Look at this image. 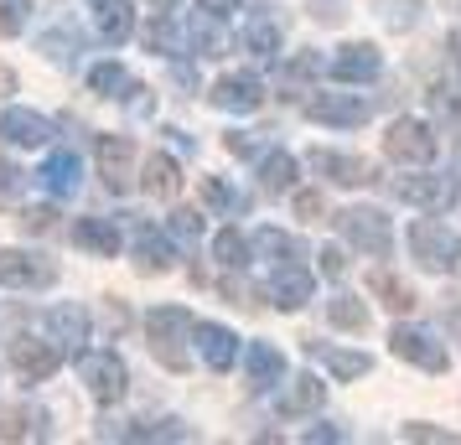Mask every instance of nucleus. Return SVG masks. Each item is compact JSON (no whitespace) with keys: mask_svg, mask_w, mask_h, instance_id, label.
<instances>
[{"mask_svg":"<svg viewBox=\"0 0 461 445\" xmlns=\"http://www.w3.org/2000/svg\"><path fill=\"white\" fill-rule=\"evenodd\" d=\"M404 441H430V445H456V435H446L436 424H404Z\"/></svg>","mask_w":461,"mask_h":445,"instance_id":"45","label":"nucleus"},{"mask_svg":"<svg viewBox=\"0 0 461 445\" xmlns=\"http://www.w3.org/2000/svg\"><path fill=\"white\" fill-rule=\"evenodd\" d=\"M146 42H150V52H167V47H176V26H171V22H150L146 26Z\"/></svg>","mask_w":461,"mask_h":445,"instance_id":"44","label":"nucleus"},{"mask_svg":"<svg viewBox=\"0 0 461 445\" xmlns=\"http://www.w3.org/2000/svg\"><path fill=\"white\" fill-rule=\"evenodd\" d=\"M42 58H52V63H73V37H68V31L42 37Z\"/></svg>","mask_w":461,"mask_h":445,"instance_id":"41","label":"nucleus"},{"mask_svg":"<svg viewBox=\"0 0 461 445\" xmlns=\"http://www.w3.org/2000/svg\"><path fill=\"white\" fill-rule=\"evenodd\" d=\"M146 191L156 197V202H171V197L182 191V166L171 161L167 150H156V156L146 161Z\"/></svg>","mask_w":461,"mask_h":445,"instance_id":"23","label":"nucleus"},{"mask_svg":"<svg viewBox=\"0 0 461 445\" xmlns=\"http://www.w3.org/2000/svg\"><path fill=\"white\" fill-rule=\"evenodd\" d=\"M135 259H140V270H146V275H161V270H171V264H176L171 244L156 234V228H140V234H135Z\"/></svg>","mask_w":461,"mask_h":445,"instance_id":"27","label":"nucleus"},{"mask_svg":"<svg viewBox=\"0 0 461 445\" xmlns=\"http://www.w3.org/2000/svg\"><path fill=\"white\" fill-rule=\"evenodd\" d=\"M456 182H461V166H456Z\"/></svg>","mask_w":461,"mask_h":445,"instance_id":"55","label":"nucleus"},{"mask_svg":"<svg viewBox=\"0 0 461 445\" xmlns=\"http://www.w3.org/2000/svg\"><path fill=\"white\" fill-rule=\"evenodd\" d=\"M94 26H99L104 42H130V31H135L130 0H94Z\"/></svg>","mask_w":461,"mask_h":445,"instance_id":"22","label":"nucleus"},{"mask_svg":"<svg viewBox=\"0 0 461 445\" xmlns=\"http://www.w3.org/2000/svg\"><path fill=\"white\" fill-rule=\"evenodd\" d=\"M125 435H130V441H192V430H187V424H176V420H161V424H130Z\"/></svg>","mask_w":461,"mask_h":445,"instance_id":"35","label":"nucleus"},{"mask_svg":"<svg viewBox=\"0 0 461 445\" xmlns=\"http://www.w3.org/2000/svg\"><path fill=\"white\" fill-rule=\"evenodd\" d=\"M212 259H218L223 270H244V264H249V244H244V234H239V228H223V234L212 238Z\"/></svg>","mask_w":461,"mask_h":445,"instance_id":"31","label":"nucleus"},{"mask_svg":"<svg viewBox=\"0 0 461 445\" xmlns=\"http://www.w3.org/2000/svg\"><path fill=\"white\" fill-rule=\"evenodd\" d=\"M321 212H327V202L316 191H295V218L301 223H321Z\"/></svg>","mask_w":461,"mask_h":445,"instance_id":"42","label":"nucleus"},{"mask_svg":"<svg viewBox=\"0 0 461 445\" xmlns=\"http://www.w3.org/2000/svg\"><path fill=\"white\" fill-rule=\"evenodd\" d=\"M312 290H316V280H312V270H301V259H295V264L285 259L270 280V296H275L280 311H301V306L312 300Z\"/></svg>","mask_w":461,"mask_h":445,"instance_id":"13","label":"nucleus"},{"mask_svg":"<svg viewBox=\"0 0 461 445\" xmlns=\"http://www.w3.org/2000/svg\"><path fill=\"white\" fill-rule=\"evenodd\" d=\"M306 114H312L316 125L357 129V125H368L374 104H368V99H348V93H312V99H306Z\"/></svg>","mask_w":461,"mask_h":445,"instance_id":"9","label":"nucleus"},{"mask_svg":"<svg viewBox=\"0 0 461 445\" xmlns=\"http://www.w3.org/2000/svg\"><path fill=\"white\" fill-rule=\"evenodd\" d=\"M73 238L84 244L88 254H99V259H114V254H120V228H114L109 218H84V223L73 228Z\"/></svg>","mask_w":461,"mask_h":445,"instance_id":"24","label":"nucleus"},{"mask_svg":"<svg viewBox=\"0 0 461 445\" xmlns=\"http://www.w3.org/2000/svg\"><path fill=\"white\" fill-rule=\"evenodd\" d=\"M265 104V88L254 73H229V78H218L212 84V109H229V114H254V109Z\"/></svg>","mask_w":461,"mask_h":445,"instance_id":"12","label":"nucleus"},{"mask_svg":"<svg viewBox=\"0 0 461 445\" xmlns=\"http://www.w3.org/2000/svg\"><path fill=\"white\" fill-rule=\"evenodd\" d=\"M306 441L312 445H332V441H342V430H337V424H316V430H306Z\"/></svg>","mask_w":461,"mask_h":445,"instance_id":"51","label":"nucleus"},{"mask_svg":"<svg viewBox=\"0 0 461 445\" xmlns=\"http://www.w3.org/2000/svg\"><path fill=\"white\" fill-rule=\"evenodd\" d=\"M378 67H384V52L374 42H348V47H337L332 78L337 84H374Z\"/></svg>","mask_w":461,"mask_h":445,"instance_id":"11","label":"nucleus"},{"mask_svg":"<svg viewBox=\"0 0 461 445\" xmlns=\"http://www.w3.org/2000/svg\"><path fill=\"white\" fill-rule=\"evenodd\" d=\"M394 197L399 202H415V208H446L451 187L436 182V176H420V166H415V176H394Z\"/></svg>","mask_w":461,"mask_h":445,"instance_id":"21","label":"nucleus"},{"mask_svg":"<svg viewBox=\"0 0 461 445\" xmlns=\"http://www.w3.org/2000/svg\"><path fill=\"white\" fill-rule=\"evenodd\" d=\"M306 161H312L327 182H337V187H363V182H374V166L357 161V156H342V150H312Z\"/></svg>","mask_w":461,"mask_h":445,"instance_id":"15","label":"nucleus"},{"mask_svg":"<svg viewBox=\"0 0 461 445\" xmlns=\"http://www.w3.org/2000/svg\"><path fill=\"white\" fill-rule=\"evenodd\" d=\"M0 135L11 140V146H26V150H37L52 140V125H47L37 109H5L0 114Z\"/></svg>","mask_w":461,"mask_h":445,"instance_id":"18","label":"nucleus"},{"mask_svg":"<svg viewBox=\"0 0 461 445\" xmlns=\"http://www.w3.org/2000/svg\"><path fill=\"white\" fill-rule=\"evenodd\" d=\"M229 150H233V156H244V161H254V150H259V146H254L244 129H229Z\"/></svg>","mask_w":461,"mask_h":445,"instance_id":"50","label":"nucleus"},{"mask_svg":"<svg viewBox=\"0 0 461 445\" xmlns=\"http://www.w3.org/2000/svg\"><path fill=\"white\" fill-rule=\"evenodd\" d=\"M22 182H26V171H22V166L0 161V202H16V197H22Z\"/></svg>","mask_w":461,"mask_h":445,"instance_id":"40","label":"nucleus"},{"mask_svg":"<svg viewBox=\"0 0 461 445\" xmlns=\"http://www.w3.org/2000/svg\"><path fill=\"white\" fill-rule=\"evenodd\" d=\"M26 16H32V0H0V37H22Z\"/></svg>","mask_w":461,"mask_h":445,"instance_id":"37","label":"nucleus"},{"mask_svg":"<svg viewBox=\"0 0 461 445\" xmlns=\"http://www.w3.org/2000/svg\"><path fill=\"white\" fill-rule=\"evenodd\" d=\"M88 332H94V321H88V306H78V300H63V306L47 311V337L52 342H63V347H84Z\"/></svg>","mask_w":461,"mask_h":445,"instance_id":"14","label":"nucleus"},{"mask_svg":"<svg viewBox=\"0 0 461 445\" xmlns=\"http://www.w3.org/2000/svg\"><path fill=\"white\" fill-rule=\"evenodd\" d=\"M167 228H171L176 238H197V234H203V212H197V208H176Z\"/></svg>","mask_w":461,"mask_h":445,"instance_id":"39","label":"nucleus"},{"mask_svg":"<svg viewBox=\"0 0 461 445\" xmlns=\"http://www.w3.org/2000/svg\"><path fill=\"white\" fill-rule=\"evenodd\" d=\"M78 378L88 383V394L99 404H120L130 388V373H125V362H120V352H84L78 358Z\"/></svg>","mask_w":461,"mask_h":445,"instance_id":"5","label":"nucleus"},{"mask_svg":"<svg viewBox=\"0 0 461 445\" xmlns=\"http://www.w3.org/2000/svg\"><path fill=\"white\" fill-rule=\"evenodd\" d=\"M244 368H249V388L254 394H265V388H275V383L285 378V352H280L275 342H254L249 358H244Z\"/></svg>","mask_w":461,"mask_h":445,"instance_id":"19","label":"nucleus"},{"mask_svg":"<svg viewBox=\"0 0 461 445\" xmlns=\"http://www.w3.org/2000/svg\"><path fill=\"white\" fill-rule=\"evenodd\" d=\"M312 73H316V58H295V63L280 67V78H285V84H306Z\"/></svg>","mask_w":461,"mask_h":445,"instance_id":"47","label":"nucleus"},{"mask_svg":"<svg viewBox=\"0 0 461 445\" xmlns=\"http://www.w3.org/2000/svg\"><path fill=\"white\" fill-rule=\"evenodd\" d=\"M337 228H342V238H348L353 249H363V254H374V259H389V249H394V228H389V218L378 208L337 212Z\"/></svg>","mask_w":461,"mask_h":445,"instance_id":"3","label":"nucleus"},{"mask_svg":"<svg viewBox=\"0 0 461 445\" xmlns=\"http://www.w3.org/2000/svg\"><path fill=\"white\" fill-rule=\"evenodd\" d=\"M58 280V264L52 259H37L26 249H0V285L5 290H42Z\"/></svg>","mask_w":461,"mask_h":445,"instance_id":"7","label":"nucleus"},{"mask_svg":"<svg viewBox=\"0 0 461 445\" xmlns=\"http://www.w3.org/2000/svg\"><path fill=\"white\" fill-rule=\"evenodd\" d=\"M130 78H125V67L120 63H99V67H88V88L94 93H114V88H125Z\"/></svg>","mask_w":461,"mask_h":445,"instance_id":"38","label":"nucleus"},{"mask_svg":"<svg viewBox=\"0 0 461 445\" xmlns=\"http://www.w3.org/2000/svg\"><path fill=\"white\" fill-rule=\"evenodd\" d=\"M451 47H456V58H461V31H456V37H451Z\"/></svg>","mask_w":461,"mask_h":445,"instance_id":"54","label":"nucleus"},{"mask_svg":"<svg viewBox=\"0 0 461 445\" xmlns=\"http://www.w3.org/2000/svg\"><path fill=\"white\" fill-rule=\"evenodd\" d=\"M451 5H461V0H451Z\"/></svg>","mask_w":461,"mask_h":445,"instance_id":"56","label":"nucleus"},{"mask_svg":"<svg viewBox=\"0 0 461 445\" xmlns=\"http://www.w3.org/2000/svg\"><path fill=\"white\" fill-rule=\"evenodd\" d=\"M312 352H321V362H327V368H332V378H363V373H368V368H374V358H368V352H348V347H316L312 342Z\"/></svg>","mask_w":461,"mask_h":445,"instance_id":"28","label":"nucleus"},{"mask_svg":"<svg viewBox=\"0 0 461 445\" xmlns=\"http://www.w3.org/2000/svg\"><path fill=\"white\" fill-rule=\"evenodd\" d=\"M52 223H58V212H52V208H26L22 212V228H26V234H52Z\"/></svg>","mask_w":461,"mask_h":445,"instance_id":"43","label":"nucleus"},{"mask_svg":"<svg viewBox=\"0 0 461 445\" xmlns=\"http://www.w3.org/2000/svg\"><path fill=\"white\" fill-rule=\"evenodd\" d=\"M94 161H99V176H104L109 191H125L130 166H135V140H125V135H99L94 140Z\"/></svg>","mask_w":461,"mask_h":445,"instance_id":"10","label":"nucleus"},{"mask_svg":"<svg viewBox=\"0 0 461 445\" xmlns=\"http://www.w3.org/2000/svg\"><path fill=\"white\" fill-rule=\"evenodd\" d=\"M259 187L270 191V197H280V191L295 187V156L291 150H270V156L259 161Z\"/></svg>","mask_w":461,"mask_h":445,"instance_id":"26","label":"nucleus"},{"mask_svg":"<svg viewBox=\"0 0 461 445\" xmlns=\"http://www.w3.org/2000/svg\"><path fill=\"white\" fill-rule=\"evenodd\" d=\"M327 316H332V326H342V332H363V326H368V306L357 296H337L332 306H327Z\"/></svg>","mask_w":461,"mask_h":445,"instance_id":"33","label":"nucleus"},{"mask_svg":"<svg viewBox=\"0 0 461 445\" xmlns=\"http://www.w3.org/2000/svg\"><path fill=\"white\" fill-rule=\"evenodd\" d=\"M368 285H374V296L384 300L389 311H415V290H410L399 275H389V270H374V275H368Z\"/></svg>","mask_w":461,"mask_h":445,"instance_id":"29","label":"nucleus"},{"mask_svg":"<svg viewBox=\"0 0 461 445\" xmlns=\"http://www.w3.org/2000/svg\"><path fill=\"white\" fill-rule=\"evenodd\" d=\"M440 316H446V326L461 337V296H446V311H440Z\"/></svg>","mask_w":461,"mask_h":445,"instance_id":"53","label":"nucleus"},{"mask_svg":"<svg viewBox=\"0 0 461 445\" xmlns=\"http://www.w3.org/2000/svg\"><path fill=\"white\" fill-rule=\"evenodd\" d=\"M384 150H389V161H399V166H410V171H425L430 161H436V129L425 125V120H394L389 125V135H384Z\"/></svg>","mask_w":461,"mask_h":445,"instance_id":"4","label":"nucleus"},{"mask_svg":"<svg viewBox=\"0 0 461 445\" xmlns=\"http://www.w3.org/2000/svg\"><path fill=\"white\" fill-rule=\"evenodd\" d=\"M327 404V383L312 378V373H301L291 388H280V399H275V414L280 420H295V414H316Z\"/></svg>","mask_w":461,"mask_h":445,"instance_id":"16","label":"nucleus"},{"mask_svg":"<svg viewBox=\"0 0 461 445\" xmlns=\"http://www.w3.org/2000/svg\"><path fill=\"white\" fill-rule=\"evenodd\" d=\"M187 337H192L187 306H156L146 316L150 352H156V362H167L171 373H187Z\"/></svg>","mask_w":461,"mask_h":445,"instance_id":"1","label":"nucleus"},{"mask_svg":"<svg viewBox=\"0 0 461 445\" xmlns=\"http://www.w3.org/2000/svg\"><path fill=\"white\" fill-rule=\"evenodd\" d=\"M389 347H394V358H404V362H415V368H425V373H446L451 368V358H446V347H440L425 326H394L389 332Z\"/></svg>","mask_w":461,"mask_h":445,"instance_id":"6","label":"nucleus"},{"mask_svg":"<svg viewBox=\"0 0 461 445\" xmlns=\"http://www.w3.org/2000/svg\"><path fill=\"white\" fill-rule=\"evenodd\" d=\"M0 441H47V414L42 409H5L0 414Z\"/></svg>","mask_w":461,"mask_h":445,"instance_id":"25","label":"nucleus"},{"mask_svg":"<svg viewBox=\"0 0 461 445\" xmlns=\"http://www.w3.org/2000/svg\"><path fill=\"white\" fill-rule=\"evenodd\" d=\"M384 5H389V26H394V31L415 26V5H410V0H384Z\"/></svg>","mask_w":461,"mask_h":445,"instance_id":"46","label":"nucleus"},{"mask_svg":"<svg viewBox=\"0 0 461 445\" xmlns=\"http://www.w3.org/2000/svg\"><path fill=\"white\" fill-rule=\"evenodd\" d=\"M78 176H84V166H78L73 150H52L42 161V171H37V182H42L52 197H73V191H78Z\"/></svg>","mask_w":461,"mask_h":445,"instance_id":"20","label":"nucleus"},{"mask_svg":"<svg viewBox=\"0 0 461 445\" xmlns=\"http://www.w3.org/2000/svg\"><path fill=\"white\" fill-rule=\"evenodd\" d=\"M192 52H197V58H223V52H229V37H223L218 16H197V22H192Z\"/></svg>","mask_w":461,"mask_h":445,"instance_id":"30","label":"nucleus"},{"mask_svg":"<svg viewBox=\"0 0 461 445\" xmlns=\"http://www.w3.org/2000/svg\"><path fill=\"white\" fill-rule=\"evenodd\" d=\"M254 249L270 259H301V244H295V234H280V228H259L254 234Z\"/></svg>","mask_w":461,"mask_h":445,"instance_id":"34","label":"nucleus"},{"mask_svg":"<svg viewBox=\"0 0 461 445\" xmlns=\"http://www.w3.org/2000/svg\"><path fill=\"white\" fill-rule=\"evenodd\" d=\"M321 270H327V275H342V270H348V259H342V249H337V244H327V249H321Z\"/></svg>","mask_w":461,"mask_h":445,"instance_id":"49","label":"nucleus"},{"mask_svg":"<svg viewBox=\"0 0 461 445\" xmlns=\"http://www.w3.org/2000/svg\"><path fill=\"white\" fill-rule=\"evenodd\" d=\"M410 254H415L420 270H430V275H451L461 264V244L456 234L436 223V218H415V228H410Z\"/></svg>","mask_w":461,"mask_h":445,"instance_id":"2","label":"nucleus"},{"mask_svg":"<svg viewBox=\"0 0 461 445\" xmlns=\"http://www.w3.org/2000/svg\"><path fill=\"white\" fill-rule=\"evenodd\" d=\"M197 5H203L208 16H218V22H223V16H233V11H239V0H197Z\"/></svg>","mask_w":461,"mask_h":445,"instance_id":"52","label":"nucleus"},{"mask_svg":"<svg viewBox=\"0 0 461 445\" xmlns=\"http://www.w3.org/2000/svg\"><path fill=\"white\" fill-rule=\"evenodd\" d=\"M5 358H11V368H16L22 378H32V383L52 378V373L63 368V352H58L52 342H42V337H16L11 347H5Z\"/></svg>","mask_w":461,"mask_h":445,"instance_id":"8","label":"nucleus"},{"mask_svg":"<svg viewBox=\"0 0 461 445\" xmlns=\"http://www.w3.org/2000/svg\"><path fill=\"white\" fill-rule=\"evenodd\" d=\"M192 337H197V352H203V362H208L212 373H229L233 358H239V337H233L229 326L203 321V326H192Z\"/></svg>","mask_w":461,"mask_h":445,"instance_id":"17","label":"nucleus"},{"mask_svg":"<svg viewBox=\"0 0 461 445\" xmlns=\"http://www.w3.org/2000/svg\"><path fill=\"white\" fill-rule=\"evenodd\" d=\"M203 202H212V208H229L233 197H229V187H223L218 176H208V182H203Z\"/></svg>","mask_w":461,"mask_h":445,"instance_id":"48","label":"nucleus"},{"mask_svg":"<svg viewBox=\"0 0 461 445\" xmlns=\"http://www.w3.org/2000/svg\"><path fill=\"white\" fill-rule=\"evenodd\" d=\"M244 47H249L254 58H275V52H280V31H275L270 22H254L249 31H244Z\"/></svg>","mask_w":461,"mask_h":445,"instance_id":"36","label":"nucleus"},{"mask_svg":"<svg viewBox=\"0 0 461 445\" xmlns=\"http://www.w3.org/2000/svg\"><path fill=\"white\" fill-rule=\"evenodd\" d=\"M430 109H436V120H440L446 135H461V99H456V88L436 84V88H430Z\"/></svg>","mask_w":461,"mask_h":445,"instance_id":"32","label":"nucleus"}]
</instances>
